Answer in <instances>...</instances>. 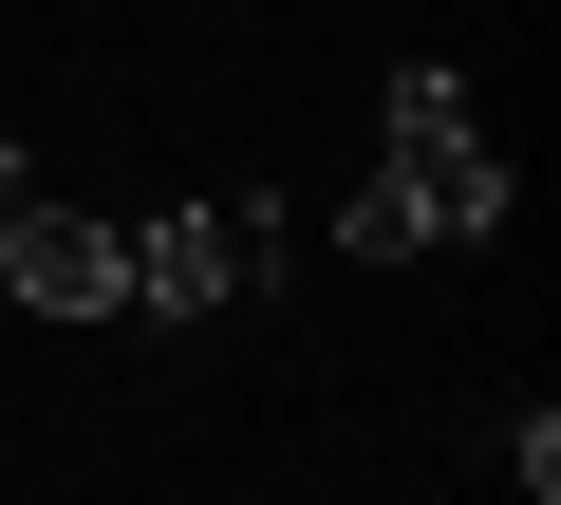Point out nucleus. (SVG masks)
<instances>
[{
  "label": "nucleus",
  "mask_w": 561,
  "mask_h": 505,
  "mask_svg": "<svg viewBox=\"0 0 561 505\" xmlns=\"http://www.w3.org/2000/svg\"><path fill=\"white\" fill-rule=\"evenodd\" d=\"M505 206H524V169L486 150L468 76H449V57H412V76L375 94V169H356L337 243H356V263H431V243H486Z\"/></svg>",
  "instance_id": "obj_1"
},
{
  "label": "nucleus",
  "mask_w": 561,
  "mask_h": 505,
  "mask_svg": "<svg viewBox=\"0 0 561 505\" xmlns=\"http://www.w3.org/2000/svg\"><path fill=\"white\" fill-rule=\"evenodd\" d=\"M113 243H131V319H225V300L280 282V243H300V225H280L262 187H225V206H131Z\"/></svg>",
  "instance_id": "obj_2"
},
{
  "label": "nucleus",
  "mask_w": 561,
  "mask_h": 505,
  "mask_svg": "<svg viewBox=\"0 0 561 505\" xmlns=\"http://www.w3.org/2000/svg\"><path fill=\"white\" fill-rule=\"evenodd\" d=\"M0 282H20L38 319H131V243L94 206H38V187H0Z\"/></svg>",
  "instance_id": "obj_3"
}]
</instances>
